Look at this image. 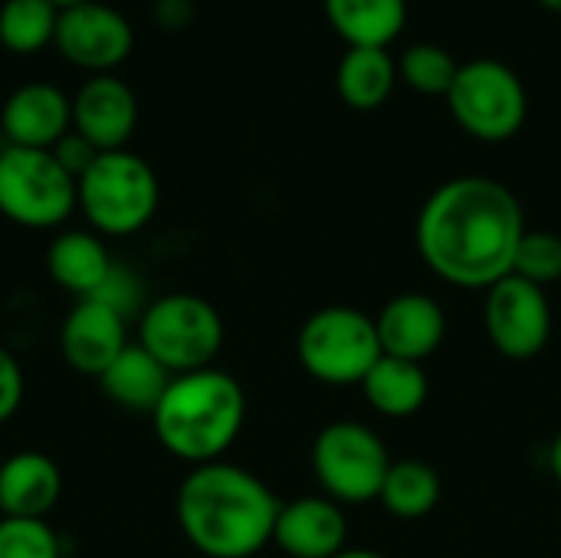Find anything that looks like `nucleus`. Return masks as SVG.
Returning <instances> with one entry per match:
<instances>
[{
	"label": "nucleus",
	"mask_w": 561,
	"mask_h": 558,
	"mask_svg": "<svg viewBox=\"0 0 561 558\" xmlns=\"http://www.w3.org/2000/svg\"><path fill=\"white\" fill-rule=\"evenodd\" d=\"M526 230L523 204L503 181L463 174L444 181L424 201L414 243L434 276L460 289L486 293L513 273Z\"/></svg>",
	"instance_id": "nucleus-1"
},
{
	"label": "nucleus",
	"mask_w": 561,
	"mask_h": 558,
	"mask_svg": "<svg viewBox=\"0 0 561 558\" xmlns=\"http://www.w3.org/2000/svg\"><path fill=\"white\" fill-rule=\"evenodd\" d=\"M276 493L247 467L214 460L191 467L174 497L184 539L204 558H253L273 543Z\"/></svg>",
	"instance_id": "nucleus-2"
},
{
	"label": "nucleus",
	"mask_w": 561,
	"mask_h": 558,
	"mask_svg": "<svg viewBox=\"0 0 561 558\" xmlns=\"http://www.w3.org/2000/svg\"><path fill=\"white\" fill-rule=\"evenodd\" d=\"M243 421V385L220 368L174 375L164 398L151 411L158 444L174 460H184L191 467L224 460V454L237 444Z\"/></svg>",
	"instance_id": "nucleus-3"
},
{
	"label": "nucleus",
	"mask_w": 561,
	"mask_h": 558,
	"mask_svg": "<svg viewBox=\"0 0 561 558\" xmlns=\"http://www.w3.org/2000/svg\"><path fill=\"white\" fill-rule=\"evenodd\" d=\"M76 204L99 237H131L158 214L161 184L141 155L102 151L76 181Z\"/></svg>",
	"instance_id": "nucleus-4"
},
{
	"label": "nucleus",
	"mask_w": 561,
	"mask_h": 558,
	"mask_svg": "<svg viewBox=\"0 0 561 558\" xmlns=\"http://www.w3.org/2000/svg\"><path fill=\"white\" fill-rule=\"evenodd\" d=\"M138 345L171 375L204 372L224 349V319L204 296L164 293L141 309Z\"/></svg>",
	"instance_id": "nucleus-5"
},
{
	"label": "nucleus",
	"mask_w": 561,
	"mask_h": 558,
	"mask_svg": "<svg viewBox=\"0 0 561 558\" xmlns=\"http://www.w3.org/2000/svg\"><path fill=\"white\" fill-rule=\"evenodd\" d=\"M381 355L375 316L352 306L316 309L296 335V358L302 372L332 388L362 385Z\"/></svg>",
	"instance_id": "nucleus-6"
},
{
	"label": "nucleus",
	"mask_w": 561,
	"mask_h": 558,
	"mask_svg": "<svg viewBox=\"0 0 561 558\" xmlns=\"http://www.w3.org/2000/svg\"><path fill=\"white\" fill-rule=\"evenodd\" d=\"M76 178L46 148H0V214L26 230L62 227L76 214Z\"/></svg>",
	"instance_id": "nucleus-7"
},
{
	"label": "nucleus",
	"mask_w": 561,
	"mask_h": 558,
	"mask_svg": "<svg viewBox=\"0 0 561 558\" xmlns=\"http://www.w3.org/2000/svg\"><path fill=\"white\" fill-rule=\"evenodd\" d=\"M312 477L322 497L339 506H365L378 500L391 467V454L378 431L362 421H332L312 441Z\"/></svg>",
	"instance_id": "nucleus-8"
},
{
	"label": "nucleus",
	"mask_w": 561,
	"mask_h": 558,
	"mask_svg": "<svg viewBox=\"0 0 561 558\" xmlns=\"http://www.w3.org/2000/svg\"><path fill=\"white\" fill-rule=\"evenodd\" d=\"M454 122L477 141H510L523 132L529 115V95L513 66L500 59L460 62L447 92Z\"/></svg>",
	"instance_id": "nucleus-9"
},
{
	"label": "nucleus",
	"mask_w": 561,
	"mask_h": 558,
	"mask_svg": "<svg viewBox=\"0 0 561 558\" xmlns=\"http://www.w3.org/2000/svg\"><path fill=\"white\" fill-rule=\"evenodd\" d=\"M483 326L490 345L513 362H529L552 339V303L542 286L510 273L486 289Z\"/></svg>",
	"instance_id": "nucleus-10"
},
{
	"label": "nucleus",
	"mask_w": 561,
	"mask_h": 558,
	"mask_svg": "<svg viewBox=\"0 0 561 558\" xmlns=\"http://www.w3.org/2000/svg\"><path fill=\"white\" fill-rule=\"evenodd\" d=\"M53 43L72 66L102 76L128 59L135 46V30L122 10L102 0H89L59 10Z\"/></svg>",
	"instance_id": "nucleus-11"
},
{
	"label": "nucleus",
	"mask_w": 561,
	"mask_h": 558,
	"mask_svg": "<svg viewBox=\"0 0 561 558\" xmlns=\"http://www.w3.org/2000/svg\"><path fill=\"white\" fill-rule=\"evenodd\" d=\"M128 319L99 299H76L59 326V352L79 375L102 378V372L125 352Z\"/></svg>",
	"instance_id": "nucleus-12"
},
{
	"label": "nucleus",
	"mask_w": 561,
	"mask_h": 558,
	"mask_svg": "<svg viewBox=\"0 0 561 558\" xmlns=\"http://www.w3.org/2000/svg\"><path fill=\"white\" fill-rule=\"evenodd\" d=\"M138 125V99L128 82L112 72L89 76L72 95V132H79L99 151H118L128 145Z\"/></svg>",
	"instance_id": "nucleus-13"
},
{
	"label": "nucleus",
	"mask_w": 561,
	"mask_h": 558,
	"mask_svg": "<svg viewBox=\"0 0 561 558\" xmlns=\"http://www.w3.org/2000/svg\"><path fill=\"white\" fill-rule=\"evenodd\" d=\"M375 329L385 355L424 365L447 339V316L427 293H398L375 316Z\"/></svg>",
	"instance_id": "nucleus-14"
},
{
	"label": "nucleus",
	"mask_w": 561,
	"mask_h": 558,
	"mask_svg": "<svg viewBox=\"0 0 561 558\" xmlns=\"http://www.w3.org/2000/svg\"><path fill=\"white\" fill-rule=\"evenodd\" d=\"M273 546L289 558H335L348 549L345 506L312 493L279 506Z\"/></svg>",
	"instance_id": "nucleus-15"
},
{
	"label": "nucleus",
	"mask_w": 561,
	"mask_h": 558,
	"mask_svg": "<svg viewBox=\"0 0 561 558\" xmlns=\"http://www.w3.org/2000/svg\"><path fill=\"white\" fill-rule=\"evenodd\" d=\"M0 128L7 145L49 151L72 128V99L49 82H23L3 102Z\"/></svg>",
	"instance_id": "nucleus-16"
},
{
	"label": "nucleus",
	"mask_w": 561,
	"mask_h": 558,
	"mask_svg": "<svg viewBox=\"0 0 561 558\" xmlns=\"http://www.w3.org/2000/svg\"><path fill=\"white\" fill-rule=\"evenodd\" d=\"M62 497L56 460L39 451H16L0 464V516L46 520Z\"/></svg>",
	"instance_id": "nucleus-17"
},
{
	"label": "nucleus",
	"mask_w": 561,
	"mask_h": 558,
	"mask_svg": "<svg viewBox=\"0 0 561 558\" xmlns=\"http://www.w3.org/2000/svg\"><path fill=\"white\" fill-rule=\"evenodd\" d=\"M115 260L95 230H62L53 237L46 250V273L49 280L72 293L76 299H89L99 293L105 276L112 273Z\"/></svg>",
	"instance_id": "nucleus-18"
},
{
	"label": "nucleus",
	"mask_w": 561,
	"mask_h": 558,
	"mask_svg": "<svg viewBox=\"0 0 561 558\" xmlns=\"http://www.w3.org/2000/svg\"><path fill=\"white\" fill-rule=\"evenodd\" d=\"M171 378L174 375L154 355H148L138 342H128L125 352L102 372L99 385L112 405L135 414H151L164 398Z\"/></svg>",
	"instance_id": "nucleus-19"
},
{
	"label": "nucleus",
	"mask_w": 561,
	"mask_h": 558,
	"mask_svg": "<svg viewBox=\"0 0 561 558\" xmlns=\"http://www.w3.org/2000/svg\"><path fill=\"white\" fill-rule=\"evenodd\" d=\"M358 388L365 391L368 408L391 421L414 418L431 398V378L424 365L391 355H381Z\"/></svg>",
	"instance_id": "nucleus-20"
},
{
	"label": "nucleus",
	"mask_w": 561,
	"mask_h": 558,
	"mask_svg": "<svg viewBox=\"0 0 561 558\" xmlns=\"http://www.w3.org/2000/svg\"><path fill=\"white\" fill-rule=\"evenodd\" d=\"M322 7L348 46L388 49L408 26V0H322Z\"/></svg>",
	"instance_id": "nucleus-21"
},
{
	"label": "nucleus",
	"mask_w": 561,
	"mask_h": 558,
	"mask_svg": "<svg viewBox=\"0 0 561 558\" xmlns=\"http://www.w3.org/2000/svg\"><path fill=\"white\" fill-rule=\"evenodd\" d=\"M398 86V59L388 49L348 46L339 59L335 89L339 99L355 112L381 109Z\"/></svg>",
	"instance_id": "nucleus-22"
},
{
	"label": "nucleus",
	"mask_w": 561,
	"mask_h": 558,
	"mask_svg": "<svg viewBox=\"0 0 561 558\" xmlns=\"http://www.w3.org/2000/svg\"><path fill=\"white\" fill-rule=\"evenodd\" d=\"M444 497V483L440 474L427 464V460H391L388 477L381 483L378 503L385 506L388 516L401 520V523H414L424 520L437 510Z\"/></svg>",
	"instance_id": "nucleus-23"
},
{
	"label": "nucleus",
	"mask_w": 561,
	"mask_h": 558,
	"mask_svg": "<svg viewBox=\"0 0 561 558\" xmlns=\"http://www.w3.org/2000/svg\"><path fill=\"white\" fill-rule=\"evenodd\" d=\"M59 7L49 0H3L0 7V43L10 53L30 56L53 43Z\"/></svg>",
	"instance_id": "nucleus-24"
},
{
	"label": "nucleus",
	"mask_w": 561,
	"mask_h": 558,
	"mask_svg": "<svg viewBox=\"0 0 561 558\" xmlns=\"http://www.w3.org/2000/svg\"><path fill=\"white\" fill-rule=\"evenodd\" d=\"M457 69H460V62L454 59V53L437 43H414L398 59V79H404V86H411L421 95L447 99V92L457 79Z\"/></svg>",
	"instance_id": "nucleus-25"
},
{
	"label": "nucleus",
	"mask_w": 561,
	"mask_h": 558,
	"mask_svg": "<svg viewBox=\"0 0 561 558\" xmlns=\"http://www.w3.org/2000/svg\"><path fill=\"white\" fill-rule=\"evenodd\" d=\"M0 558H62V543L46 520L0 516Z\"/></svg>",
	"instance_id": "nucleus-26"
},
{
	"label": "nucleus",
	"mask_w": 561,
	"mask_h": 558,
	"mask_svg": "<svg viewBox=\"0 0 561 558\" xmlns=\"http://www.w3.org/2000/svg\"><path fill=\"white\" fill-rule=\"evenodd\" d=\"M513 273L536 283V286H549L561 280V237L552 230H526V237L519 240L516 250V263Z\"/></svg>",
	"instance_id": "nucleus-27"
},
{
	"label": "nucleus",
	"mask_w": 561,
	"mask_h": 558,
	"mask_svg": "<svg viewBox=\"0 0 561 558\" xmlns=\"http://www.w3.org/2000/svg\"><path fill=\"white\" fill-rule=\"evenodd\" d=\"M89 299H99V303H105V306H112L118 316H141V309L148 306L145 303V286H141V280L131 273V270H125L122 263H115L112 266V273L105 276V283L99 286V293L95 296H89Z\"/></svg>",
	"instance_id": "nucleus-28"
},
{
	"label": "nucleus",
	"mask_w": 561,
	"mask_h": 558,
	"mask_svg": "<svg viewBox=\"0 0 561 558\" xmlns=\"http://www.w3.org/2000/svg\"><path fill=\"white\" fill-rule=\"evenodd\" d=\"M49 151H53V158H56V161H59V164L76 178V181H79V178L89 171V164L102 155L95 145H89V141H85L79 132H72V128H69V132H66V135L49 148Z\"/></svg>",
	"instance_id": "nucleus-29"
},
{
	"label": "nucleus",
	"mask_w": 561,
	"mask_h": 558,
	"mask_svg": "<svg viewBox=\"0 0 561 558\" xmlns=\"http://www.w3.org/2000/svg\"><path fill=\"white\" fill-rule=\"evenodd\" d=\"M23 405V372L20 362L0 345V428L20 411Z\"/></svg>",
	"instance_id": "nucleus-30"
},
{
	"label": "nucleus",
	"mask_w": 561,
	"mask_h": 558,
	"mask_svg": "<svg viewBox=\"0 0 561 558\" xmlns=\"http://www.w3.org/2000/svg\"><path fill=\"white\" fill-rule=\"evenodd\" d=\"M154 13H158V23L168 26V30H178L191 20V0H158L154 3Z\"/></svg>",
	"instance_id": "nucleus-31"
},
{
	"label": "nucleus",
	"mask_w": 561,
	"mask_h": 558,
	"mask_svg": "<svg viewBox=\"0 0 561 558\" xmlns=\"http://www.w3.org/2000/svg\"><path fill=\"white\" fill-rule=\"evenodd\" d=\"M549 470H552L556 483L561 487V431L552 437V444H549Z\"/></svg>",
	"instance_id": "nucleus-32"
},
{
	"label": "nucleus",
	"mask_w": 561,
	"mask_h": 558,
	"mask_svg": "<svg viewBox=\"0 0 561 558\" xmlns=\"http://www.w3.org/2000/svg\"><path fill=\"white\" fill-rule=\"evenodd\" d=\"M335 558H388V556H381V553H371V549H345L342 556H335Z\"/></svg>",
	"instance_id": "nucleus-33"
},
{
	"label": "nucleus",
	"mask_w": 561,
	"mask_h": 558,
	"mask_svg": "<svg viewBox=\"0 0 561 558\" xmlns=\"http://www.w3.org/2000/svg\"><path fill=\"white\" fill-rule=\"evenodd\" d=\"M53 7H59V10H66V7H76V3H89V0H49Z\"/></svg>",
	"instance_id": "nucleus-34"
},
{
	"label": "nucleus",
	"mask_w": 561,
	"mask_h": 558,
	"mask_svg": "<svg viewBox=\"0 0 561 558\" xmlns=\"http://www.w3.org/2000/svg\"><path fill=\"white\" fill-rule=\"evenodd\" d=\"M539 3H542L546 10H552V13H559L561 16V0H539Z\"/></svg>",
	"instance_id": "nucleus-35"
},
{
	"label": "nucleus",
	"mask_w": 561,
	"mask_h": 558,
	"mask_svg": "<svg viewBox=\"0 0 561 558\" xmlns=\"http://www.w3.org/2000/svg\"><path fill=\"white\" fill-rule=\"evenodd\" d=\"M191 3H194V0H191Z\"/></svg>",
	"instance_id": "nucleus-36"
}]
</instances>
